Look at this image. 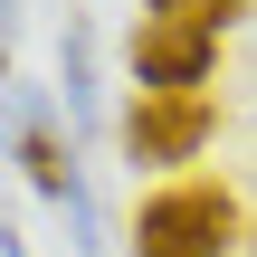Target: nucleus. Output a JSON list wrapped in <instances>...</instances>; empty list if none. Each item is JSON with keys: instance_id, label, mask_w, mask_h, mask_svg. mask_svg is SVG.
I'll list each match as a JSON object with an SVG mask.
<instances>
[{"instance_id": "f257e3e1", "label": "nucleus", "mask_w": 257, "mask_h": 257, "mask_svg": "<svg viewBox=\"0 0 257 257\" xmlns=\"http://www.w3.org/2000/svg\"><path fill=\"white\" fill-rule=\"evenodd\" d=\"M229 248H248V219H238L229 181L181 172V181L134 200V257H229Z\"/></svg>"}, {"instance_id": "f03ea898", "label": "nucleus", "mask_w": 257, "mask_h": 257, "mask_svg": "<svg viewBox=\"0 0 257 257\" xmlns=\"http://www.w3.org/2000/svg\"><path fill=\"white\" fill-rule=\"evenodd\" d=\"M210 134H219L210 95H134L124 105V162L134 172H181V162H200Z\"/></svg>"}, {"instance_id": "7ed1b4c3", "label": "nucleus", "mask_w": 257, "mask_h": 257, "mask_svg": "<svg viewBox=\"0 0 257 257\" xmlns=\"http://www.w3.org/2000/svg\"><path fill=\"white\" fill-rule=\"evenodd\" d=\"M210 67H219V29L172 19V10H143V29H134V86L143 95H200Z\"/></svg>"}, {"instance_id": "20e7f679", "label": "nucleus", "mask_w": 257, "mask_h": 257, "mask_svg": "<svg viewBox=\"0 0 257 257\" xmlns=\"http://www.w3.org/2000/svg\"><path fill=\"white\" fill-rule=\"evenodd\" d=\"M19 162H29V181H38L48 200H67V210H76V143H67L29 95H19Z\"/></svg>"}, {"instance_id": "39448f33", "label": "nucleus", "mask_w": 257, "mask_h": 257, "mask_svg": "<svg viewBox=\"0 0 257 257\" xmlns=\"http://www.w3.org/2000/svg\"><path fill=\"white\" fill-rule=\"evenodd\" d=\"M153 10H172V19H200V29H229V19H248V0H153Z\"/></svg>"}, {"instance_id": "423d86ee", "label": "nucleus", "mask_w": 257, "mask_h": 257, "mask_svg": "<svg viewBox=\"0 0 257 257\" xmlns=\"http://www.w3.org/2000/svg\"><path fill=\"white\" fill-rule=\"evenodd\" d=\"M248 257H257V219H248Z\"/></svg>"}]
</instances>
